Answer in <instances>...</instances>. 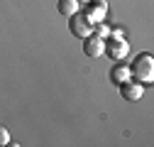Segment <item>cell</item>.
Here are the masks:
<instances>
[{"mask_svg":"<svg viewBox=\"0 0 154 147\" xmlns=\"http://www.w3.org/2000/svg\"><path fill=\"white\" fill-rule=\"evenodd\" d=\"M83 52H86V57L95 59V57H100L103 54V39H100V34H88L83 37Z\"/></svg>","mask_w":154,"mask_h":147,"instance_id":"5","label":"cell"},{"mask_svg":"<svg viewBox=\"0 0 154 147\" xmlns=\"http://www.w3.org/2000/svg\"><path fill=\"white\" fill-rule=\"evenodd\" d=\"M0 145H10V133L0 125Z\"/></svg>","mask_w":154,"mask_h":147,"instance_id":"9","label":"cell"},{"mask_svg":"<svg viewBox=\"0 0 154 147\" xmlns=\"http://www.w3.org/2000/svg\"><path fill=\"white\" fill-rule=\"evenodd\" d=\"M79 3H81V5H83V3H93V0H79Z\"/></svg>","mask_w":154,"mask_h":147,"instance_id":"10","label":"cell"},{"mask_svg":"<svg viewBox=\"0 0 154 147\" xmlns=\"http://www.w3.org/2000/svg\"><path fill=\"white\" fill-rule=\"evenodd\" d=\"M105 12H108V8H105V3L100 0V3H95L91 10H86V17H88L93 25H100V20L105 17Z\"/></svg>","mask_w":154,"mask_h":147,"instance_id":"6","label":"cell"},{"mask_svg":"<svg viewBox=\"0 0 154 147\" xmlns=\"http://www.w3.org/2000/svg\"><path fill=\"white\" fill-rule=\"evenodd\" d=\"M69 27H71V34H76V37H88L91 32H93V22L86 17V12H73L71 15V22H69Z\"/></svg>","mask_w":154,"mask_h":147,"instance_id":"2","label":"cell"},{"mask_svg":"<svg viewBox=\"0 0 154 147\" xmlns=\"http://www.w3.org/2000/svg\"><path fill=\"white\" fill-rule=\"evenodd\" d=\"M103 52L112 61H122L127 54H130V44L125 39H110V42H103Z\"/></svg>","mask_w":154,"mask_h":147,"instance_id":"3","label":"cell"},{"mask_svg":"<svg viewBox=\"0 0 154 147\" xmlns=\"http://www.w3.org/2000/svg\"><path fill=\"white\" fill-rule=\"evenodd\" d=\"M142 93H144V88H142L140 81H130V79H127V81L120 83V96H122L125 101H140Z\"/></svg>","mask_w":154,"mask_h":147,"instance_id":"4","label":"cell"},{"mask_svg":"<svg viewBox=\"0 0 154 147\" xmlns=\"http://www.w3.org/2000/svg\"><path fill=\"white\" fill-rule=\"evenodd\" d=\"M110 76H112V81H115V83H122V81H127V79H130V69L118 64V66L112 69V74H110Z\"/></svg>","mask_w":154,"mask_h":147,"instance_id":"8","label":"cell"},{"mask_svg":"<svg viewBox=\"0 0 154 147\" xmlns=\"http://www.w3.org/2000/svg\"><path fill=\"white\" fill-rule=\"evenodd\" d=\"M127 69H130V76L134 81H140V83H152V79H154V59H152V54H137Z\"/></svg>","mask_w":154,"mask_h":147,"instance_id":"1","label":"cell"},{"mask_svg":"<svg viewBox=\"0 0 154 147\" xmlns=\"http://www.w3.org/2000/svg\"><path fill=\"white\" fill-rule=\"evenodd\" d=\"M81 10V3L79 0H59V12L61 15H73V12H79Z\"/></svg>","mask_w":154,"mask_h":147,"instance_id":"7","label":"cell"}]
</instances>
